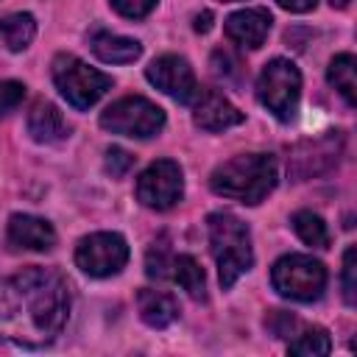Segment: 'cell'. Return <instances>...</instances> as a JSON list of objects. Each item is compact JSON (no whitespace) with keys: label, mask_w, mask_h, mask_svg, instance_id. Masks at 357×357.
<instances>
[{"label":"cell","mask_w":357,"mask_h":357,"mask_svg":"<svg viewBox=\"0 0 357 357\" xmlns=\"http://www.w3.org/2000/svg\"><path fill=\"white\" fill-rule=\"evenodd\" d=\"M70 312L64 279L50 268H25L0 279V337L17 346H47Z\"/></svg>","instance_id":"cell-1"},{"label":"cell","mask_w":357,"mask_h":357,"mask_svg":"<svg viewBox=\"0 0 357 357\" xmlns=\"http://www.w3.org/2000/svg\"><path fill=\"white\" fill-rule=\"evenodd\" d=\"M212 190L240 204H259L276 187V162L271 153H240L215 167Z\"/></svg>","instance_id":"cell-2"},{"label":"cell","mask_w":357,"mask_h":357,"mask_svg":"<svg viewBox=\"0 0 357 357\" xmlns=\"http://www.w3.org/2000/svg\"><path fill=\"white\" fill-rule=\"evenodd\" d=\"M206 226H209V248L218 262L220 284L231 287L254 262L248 226L229 212H212L206 218Z\"/></svg>","instance_id":"cell-3"},{"label":"cell","mask_w":357,"mask_h":357,"mask_svg":"<svg viewBox=\"0 0 357 357\" xmlns=\"http://www.w3.org/2000/svg\"><path fill=\"white\" fill-rule=\"evenodd\" d=\"M53 84L61 98L75 109L95 106L106 95V89H112V78L106 73L89 67L86 61L70 53H59L53 59Z\"/></svg>","instance_id":"cell-4"},{"label":"cell","mask_w":357,"mask_h":357,"mask_svg":"<svg viewBox=\"0 0 357 357\" xmlns=\"http://www.w3.org/2000/svg\"><path fill=\"white\" fill-rule=\"evenodd\" d=\"M298 95H301V75L293 61L287 59H273L265 64L257 81V98L259 103L282 123L296 117L298 109Z\"/></svg>","instance_id":"cell-5"},{"label":"cell","mask_w":357,"mask_h":357,"mask_svg":"<svg viewBox=\"0 0 357 357\" xmlns=\"http://www.w3.org/2000/svg\"><path fill=\"white\" fill-rule=\"evenodd\" d=\"M271 284L293 301H312L326 287V268L307 254H287L271 271Z\"/></svg>","instance_id":"cell-6"},{"label":"cell","mask_w":357,"mask_h":357,"mask_svg":"<svg viewBox=\"0 0 357 357\" xmlns=\"http://www.w3.org/2000/svg\"><path fill=\"white\" fill-rule=\"evenodd\" d=\"M100 126L106 131H112V134L145 139V137H153V134L162 131L165 112L153 100L139 98V95H131V98H120L117 103H112L100 114Z\"/></svg>","instance_id":"cell-7"},{"label":"cell","mask_w":357,"mask_h":357,"mask_svg":"<svg viewBox=\"0 0 357 357\" xmlns=\"http://www.w3.org/2000/svg\"><path fill=\"white\" fill-rule=\"evenodd\" d=\"M126 262H128V245L117 231H95L84 237L75 248V265L95 279L120 273Z\"/></svg>","instance_id":"cell-8"},{"label":"cell","mask_w":357,"mask_h":357,"mask_svg":"<svg viewBox=\"0 0 357 357\" xmlns=\"http://www.w3.org/2000/svg\"><path fill=\"white\" fill-rule=\"evenodd\" d=\"M181 192H184L181 167L170 159H159L148 165L137 178V198L148 209H170L173 204L181 201Z\"/></svg>","instance_id":"cell-9"},{"label":"cell","mask_w":357,"mask_h":357,"mask_svg":"<svg viewBox=\"0 0 357 357\" xmlns=\"http://www.w3.org/2000/svg\"><path fill=\"white\" fill-rule=\"evenodd\" d=\"M145 75L156 89H162L165 95H170L178 103H192L198 98V92H201L192 67L181 56H159V59H153L148 64Z\"/></svg>","instance_id":"cell-10"},{"label":"cell","mask_w":357,"mask_h":357,"mask_svg":"<svg viewBox=\"0 0 357 357\" xmlns=\"http://www.w3.org/2000/svg\"><path fill=\"white\" fill-rule=\"evenodd\" d=\"M340 148H343L340 131H329V137H321V139H315V142L298 145L296 153H293V159H290L293 176L307 178V176H318V173L329 170V167L337 162Z\"/></svg>","instance_id":"cell-11"},{"label":"cell","mask_w":357,"mask_h":357,"mask_svg":"<svg viewBox=\"0 0 357 357\" xmlns=\"http://www.w3.org/2000/svg\"><path fill=\"white\" fill-rule=\"evenodd\" d=\"M192 120H195V126H201V128H206V131H226V128L243 123V112H240L234 103H229L220 92L204 89V92H198V98H195Z\"/></svg>","instance_id":"cell-12"},{"label":"cell","mask_w":357,"mask_h":357,"mask_svg":"<svg viewBox=\"0 0 357 357\" xmlns=\"http://www.w3.org/2000/svg\"><path fill=\"white\" fill-rule=\"evenodd\" d=\"M271 14L265 8H243V11H234L229 20H226V36L240 45V47H262V42L268 39V31H271Z\"/></svg>","instance_id":"cell-13"},{"label":"cell","mask_w":357,"mask_h":357,"mask_svg":"<svg viewBox=\"0 0 357 357\" xmlns=\"http://www.w3.org/2000/svg\"><path fill=\"white\" fill-rule=\"evenodd\" d=\"M8 243L14 248L28 251H50L56 245V231L45 218L36 215H11L8 220Z\"/></svg>","instance_id":"cell-14"},{"label":"cell","mask_w":357,"mask_h":357,"mask_svg":"<svg viewBox=\"0 0 357 357\" xmlns=\"http://www.w3.org/2000/svg\"><path fill=\"white\" fill-rule=\"evenodd\" d=\"M28 134H31L36 142L50 145V142L64 139V137L70 134V126L64 123L61 112H59L53 103L39 100V103H33V109H31V114H28Z\"/></svg>","instance_id":"cell-15"},{"label":"cell","mask_w":357,"mask_h":357,"mask_svg":"<svg viewBox=\"0 0 357 357\" xmlns=\"http://www.w3.org/2000/svg\"><path fill=\"white\" fill-rule=\"evenodd\" d=\"M89 45H92V53L106 64H128V61L139 59V53H142V45L137 39L117 36V33H109V31L92 33Z\"/></svg>","instance_id":"cell-16"},{"label":"cell","mask_w":357,"mask_h":357,"mask_svg":"<svg viewBox=\"0 0 357 357\" xmlns=\"http://www.w3.org/2000/svg\"><path fill=\"white\" fill-rule=\"evenodd\" d=\"M137 307H139V318L151 326V329H165L176 321L178 315V304L173 296L162 293V290H139L137 296Z\"/></svg>","instance_id":"cell-17"},{"label":"cell","mask_w":357,"mask_h":357,"mask_svg":"<svg viewBox=\"0 0 357 357\" xmlns=\"http://www.w3.org/2000/svg\"><path fill=\"white\" fill-rule=\"evenodd\" d=\"M326 78L329 84L346 98L349 106H354V89H357V61L351 53H340L329 61V70H326Z\"/></svg>","instance_id":"cell-18"},{"label":"cell","mask_w":357,"mask_h":357,"mask_svg":"<svg viewBox=\"0 0 357 357\" xmlns=\"http://www.w3.org/2000/svg\"><path fill=\"white\" fill-rule=\"evenodd\" d=\"M36 33V22L31 14H8L6 20H0V36L6 42L8 50H25L31 45Z\"/></svg>","instance_id":"cell-19"},{"label":"cell","mask_w":357,"mask_h":357,"mask_svg":"<svg viewBox=\"0 0 357 357\" xmlns=\"http://www.w3.org/2000/svg\"><path fill=\"white\" fill-rule=\"evenodd\" d=\"M170 276L181 284V290H187L192 298H204V284H206V279H204V268L190 257V254H178V257H173L170 259Z\"/></svg>","instance_id":"cell-20"},{"label":"cell","mask_w":357,"mask_h":357,"mask_svg":"<svg viewBox=\"0 0 357 357\" xmlns=\"http://www.w3.org/2000/svg\"><path fill=\"white\" fill-rule=\"evenodd\" d=\"M293 229L296 234L307 243V245H315V248H326L329 245V231H326V223L312 215V212H296L293 215Z\"/></svg>","instance_id":"cell-21"},{"label":"cell","mask_w":357,"mask_h":357,"mask_svg":"<svg viewBox=\"0 0 357 357\" xmlns=\"http://www.w3.org/2000/svg\"><path fill=\"white\" fill-rule=\"evenodd\" d=\"M329 349H332V340L321 326L307 329L304 335H298V340L290 343V354H301V357H324L329 354Z\"/></svg>","instance_id":"cell-22"},{"label":"cell","mask_w":357,"mask_h":357,"mask_svg":"<svg viewBox=\"0 0 357 357\" xmlns=\"http://www.w3.org/2000/svg\"><path fill=\"white\" fill-rule=\"evenodd\" d=\"M343 298L346 304H357V248L349 245L343 254Z\"/></svg>","instance_id":"cell-23"},{"label":"cell","mask_w":357,"mask_h":357,"mask_svg":"<svg viewBox=\"0 0 357 357\" xmlns=\"http://www.w3.org/2000/svg\"><path fill=\"white\" fill-rule=\"evenodd\" d=\"M25 98V86L20 81H0V117L17 109Z\"/></svg>","instance_id":"cell-24"},{"label":"cell","mask_w":357,"mask_h":357,"mask_svg":"<svg viewBox=\"0 0 357 357\" xmlns=\"http://www.w3.org/2000/svg\"><path fill=\"white\" fill-rule=\"evenodd\" d=\"M131 165H134V156H131L128 151H123V148H109V151H106V170H109L114 178L126 176V173L131 170Z\"/></svg>","instance_id":"cell-25"},{"label":"cell","mask_w":357,"mask_h":357,"mask_svg":"<svg viewBox=\"0 0 357 357\" xmlns=\"http://www.w3.org/2000/svg\"><path fill=\"white\" fill-rule=\"evenodd\" d=\"M114 6V11H120L128 20H139L145 14H151V8L156 6V0H109Z\"/></svg>","instance_id":"cell-26"},{"label":"cell","mask_w":357,"mask_h":357,"mask_svg":"<svg viewBox=\"0 0 357 357\" xmlns=\"http://www.w3.org/2000/svg\"><path fill=\"white\" fill-rule=\"evenodd\" d=\"M212 67H215V75H223V78H229V75L234 73L237 61H234L229 53H223V50H215V56H212Z\"/></svg>","instance_id":"cell-27"},{"label":"cell","mask_w":357,"mask_h":357,"mask_svg":"<svg viewBox=\"0 0 357 357\" xmlns=\"http://www.w3.org/2000/svg\"><path fill=\"white\" fill-rule=\"evenodd\" d=\"M276 3H279L282 8H287V11H298V14H301V11H310L318 0H276Z\"/></svg>","instance_id":"cell-28"},{"label":"cell","mask_w":357,"mask_h":357,"mask_svg":"<svg viewBox=\"0 0 357 357\" xmlns=\"http://www.w3.org/2000/svg\"><path fill=\"white\" fill-rule=\"evenodd\" d=\"M209 28H212V14H209V11H201V14L195 17V31H198V33H206Z\"/></svg>","instance_id":"cell-29"},{"label":"cell","mask_w":357,"mask_h":357,"mask_svg":"<svg viewBox=\"0 0 357 357\" xmlns=\"http://www.w3.org/2000/svg\"><path fill=\"white\" fill-rule=\"evenodd\" d=\"M349 3H351V0H332V6H340V8H343V6H349Z\"/></svg>","instance_id":"cell-30"},{"label":"cell","mask_w":357,"mask_h":357,"mask_svg":"<svg viewBox=\"0 0 357 357\" xmlns=\"http://www.w3.org/2000/svg\"><path fill=\"white\" fill-rule=\"evenodd\" d=\"M229 3H231V0H229Z\"/></svg>","instance_id":"cell-31"}]
</instances>
